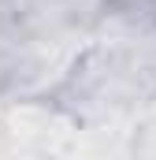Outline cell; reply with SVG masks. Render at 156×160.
<instances>
[{
    "label": "cell",
    "instance_id": "6da1fadb",
    "mask_svg": "<svg viewBox=\"0 0 156 160\" xmlns=\"http://www.w3.org/2000/svg\"><path fill=\"white\" fill-rule=\"evenodd\" d=\"M156 97V38L104 34L78 48L52 101L82 119L141 108Z\"/></svg>",
    "mask_w": 156,
    "mask_h": 160
},
{
    "label": "cell",
    "instance_id": "7a4b0ae2",
    "mask_svg": "<svg viewBox=\"0 0 156 160\" xmlns=\"http://www.w3.org/2000/svg\"><path fill=\"white\" fill-rule=\"evenodd\" d=\"M7 26V8H4V0H0V30Z\"/></svg>",
    "mask_w": 156,
    "mask_h": 160
}]
</instances>
